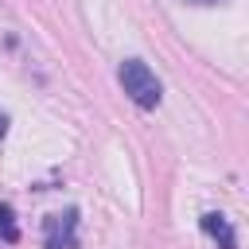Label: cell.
I'll return each mask as SVG.
<instances>
[{"instance_id":"6da1fadb","label":"cell","mask_w":249,"mask_h":249,"mask_svg":"<svg viewBox=\"0 0 249 249\" xmlns=\"http://www.w3.org/2000/svg\"><path fill=\"white\" fill-rule=\"evenodd\" d=\"M117 78H121V89H124L140 109H156V105L163 101V86H160V78L152 74L148 62H140V58H124L121 70H117Z\"/></svg>"},{"instance_id":"7a4b0ae2","label":"cell","mask_w":249,"mask_h":249,"mask_svg":"<svg viewBox=\"0 0 249 249\" xmlns=\"http://www.w3.org/2000/svg\"><path fill=\"white\" fill-rule=\"evenodd\" d=\"M43 245L47 249H78V210H62V214H47L43 222Z\"/></svg>"},{"instance_id":"3957f363","label":"cell","mask_w":249,"mask_h":249,"mask_svg":"<svg viewBox=\"0 0 249 249\" xmlns=\"http://www.w3.org/2000/svg\"><path fill=\"white\" fill-rule=\"evenodd\" d=\"M202 233H210L214 241H218V249H237V233H233V226H230V218L226 214H218V210H210V214H202Z\"/></svg>"},{"instance_id":"277c9868","label":"cell","mask_w":249,"mask_h":249,"mask_svg":"<svg viewBox=\"0 0 249 249\" xmlns=\"http://www.w3.org/2000/svg\"><path fill=\"white\" fill-rule=\"evenodd\" d=\"M0 237L4 241H19V230H16V210L8 202H0Z\"/></svg>"},{"instance_id":"5b68a950","label":"cell","mask_w":249,"mask_h":249,"mask_svg":"<svg viewBox=\"0 0 249 249\" xmlns=\"http://www.w3.org/2000/svg\"><path fill=\"white\" fill-rule=\"evenodd\" d=\"M8 136V113H0V140Z\"/></svg>"},{"instance_id":"8992f818","label":"cell","mask_w":249,"mask_h":249,"mask_svg":"<svg viewBox=\"0 0 249 249\" xmlns=\"http://www.w3.org/2000/svg\"><path fill=\"white\" fill-rule=\"evenodd\" d=\"M191 4H218V0H191Z\"/></svg>"}]
</instances>
